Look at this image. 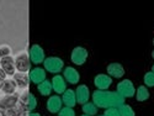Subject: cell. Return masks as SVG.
I'll use <instances>...</instances> for the list:
<instances>
[{
  "label": "cell",
  "instance_id": "18",
  "mask_svg": "<svg viewBox=\"0 0 154 116\" xmlns=\"http://www.w3.org/2000/svg\"><path fill=\"white\" fill-rule=\"evenodd\" d=\"M107 75L113 77V78H122L125 74V69L120 63H110L107 66Z\"/></svg>",
  "mask_w": 154,
  "mask_h": 116
},
{
  "label": "cell",
  "instance_id": "34",
  "mask_svg": "<svg viewBox=\"0 0 154 116\" xmlns=\"http://www.w3.org/2000/svg\"><path fill=\"white\" fill-rule=\"evenodd\" d=\"M0 116H3V115H2V112H0Z\"/></svg>",
  "mask_w": 154,
  "mask_h": 116
},
{
  "label": "cell",
  "instance_id": "35",
  "mask_svg": "<svg viewBox=\"0 0 154 116\" xmlns=\"http://www.w3.org/2000/svg\"><path fill=\"white\" fill-rule=\"evenodd\" d=\"M101 116H104V115H101Z\"/></svg>",
  "mask_w": 154,
  "mask_h": 116
},
{
  "label": "cell",
  "instance_id": "10",
  "mask_svg": "<svg viewBox=\"0 0 154 116\" xmlns=\"http://www.w3.org/2000/svg\"><path fill=\"white\" fill-rule=\"evenodd\" d=\"M46 105H47V110L51 114H58L59 110L63 108V102L59 95H52L48 98Z\"/></svg>",
  "mask_w": 154,
  "mask_h": 116
},
{
  "label": "cell",
  "instance_id": "6",
  "mask_svg": "<svg viewBox=\"0 0 154 116\" xmlns=\"http://www.w3.org/2000/svg\"><path fill=\"white\" fill-rule=\"evenodd\" d=\"M70 59L72 62L75 64V66H83V64L86 62L88 59V51L84 47H75L72 51V55H70Z\"/></svg>",
  "mask_w": 154,
  "mask_h": 116
},
{
  "label": "cell",
  "instance_id": "15",
  "mask_svg": "<svg viewBox=\"0 0 154 116\" xmlns=\"http://www.w3.org/2000/svg\"><path fill=\"white\" fill-rule=\"evenodd\" d=\"M63 78H64V80L70 83V84H76L79 82V79H80V75H79V72L76 71L75 68L67 67V68H64Z\"/></svg>",
  "mask_w": 154,
  "mask_h": 116
},
{
  "label": "cell",
  "instance_id": "5",
  "mask_svg": "<svg viewBox=\"0 0 154 116\" xmlns=\"http://www.w3.org/2000/svg\"><path fill=\"white\" fill-rule=\"evenodd\" d=\"M117 93L122 96V98H132L136 94V89L134 85L131 80L125 79L122 82H120L117 84Z\"/></svg>",
  "mask_w": 154,
  "mask_h": 116
},
{
  "label": "cell",
  "instance_id": "29",
  "mask_svg": "<svg viewBox=\"0 0 154 116\" xmlns=\"http://www.w3.org/2000/svg\"><path fill=\"white\" fill-rule=\"evenodd\" d=\"M29 116H41V115L37 112H29Z\"/></svg>",
  "mask_w": 154,
  "mask_h": 116
},
{
  "label": "cell",
  "instance_id": "20",
  "mask_svg": "<svg viewBox=\"0 0 154 116\" xmlns=\"http://www.w3.org/2000/svg\"><path fill=\"white\" fill-rule=\"evenodd\" d=\"M37 90H38V93H40L41 95L49 96L53 89H52V84H51V82H48L46 79V80H43L42 83H40V84L37 85Z\"/></svg>",
  "mask_w": 154,
  "mask_h": 116
},
{
  "label": "cell",
  "instance_id": "31",
  "mask_svg": "<svg viewBox=\"0 0 154 116\" xmlns=\"http://www.w3.org/2000/svg\"><path fill=\"white\" fill-rule=\"evenodd\" d=\"M152 72H154V64H153V67H152Z\"/></svg>",
  "mask_w": 154,
  "mask_h": 116
},
{
  "label": "cell",
  "instance_id": "26",
  "mask_svg": "<svg viewBox=\"0 0 154 116\" xmlns=\"http://www.w3.org/2000/svg\"><path fill=\"white\" fill-rule=\"evenodd\" d=\"M104 116H120L119 108H109V109H105Z\"/></svg>",
  "mask_w": 154,
  "mask_h": 116
},
{
  "label": "cell",
  "instance_id": "3",
  "mask_svg": "<svg viewBox=\"0 0 154 116\" xmlns=\"http://www.w3.org/2000/svg\"><path fill=\"white\" fill-rule=\"evenodd\" d=\"M19 102L29 112H32L37 106V100L32 93H30L27 89H23V92L19 95Z\"/></svg>",
  "mask_w": 154,
  "mask_h": 116
},
{
  "label": "cell",
  "instance_id": "22",
  "mask_svg": "<svg viewBox=\"0 0 154 116\" xmlns=\"http://www.w3.org/2000/svg\"><path fill=\"white\" fill-rule=\"evenodd\" d=\"M148 98H149V92H148L147 86H144V85L139 86L136 92V99L138 101H146Z\"/></svg>",
  "mask_w": 154,
  "mask_h": 116
},
{
  "label": "cell",
  "instance_id": "33",
  "mask_svg": "<svg viewBox=\"0 0 154 116\" xmlns=\"http://www.w3.org/2000/svg\"><path fill=\"white\" fill-rule=\"evenodd\" d=\"M82 116H88V115H82Z\"/></svg>",
  "mask_w": 154,
  "mask_h": 116
},
{
  "label": "cell",
  "instance_id": "28",
  "mask_svg": "<svg viewBox=\"0 0 154 116\" xmlns=\"http://www.w3.org/2000/svg\"><path fill=\"white\" fill-rule=\"evenodd\" d=\"M5 79H6V74L2 68H0V82H4Z\"/></svg>",
  "mask_w": 154,
  "mask_h": 116
},
{
  "label": "cell",
  "instance_id": "30",
  "mask_svg": "<svg viewBox=\"0 0 154 116\" xmlns=\"http://www.w3.org/2000/svg\"><path fill=\"white\" fill-rule=\"evenodd\" d=\"M152 57L154 58V49H153V52H152Z\"/></svg>",
  "mask_w": 154,
  "mask_h": 116
},
{
  "label": "cell",
  "instance_id": "24",
  "mask_svg": "<svg viewBox=\"0 0 154 116\" xmlns=\"http://www.w3.org/2000/svg\"><path fill=\"white\" fill-rule=\"evenodd\" d=\"M144 84L146 86H154V72H148L144 74Z\"/></svg>",
  "mask_w": 154,
  "mask_h": 116
},
{
  "label": "cell",
  "instance_id": "21",
  "mask_svg": "<svg viewBox=\"0 0 154 116\" xmlns=\"http://www.w3.org/2000/svg\"><path fill=\"white\" fill-rule=\"evenodd\" d=\"M82 109H83L84 115H88V116H94L97 112V108L95 106V104L94 102H89V101L85 102V104H83Z\"/></svg>",
  "mask_w": 154,
  "mask_h": 116
},
{
  "label": "cell",
  "instance_id": "17",
  "mask_svg": "<svg viewBox=\"0 0 154 116\" xmlns=\"http://www.w3.org/2000/svg\"><path fill=\"white\" fill-rule=\"evenodd\" d=\"M14 82L16 84V86L21 88V89H27L29 84H30V78L27 73H21V72H16L14 75Z\"/></svg>",
  "mask_w": 154,
  "mask_h": 116
},
{
  "label": "cell",
  "instance_id": "8",
  "mask_svg": "<svg viewBox=\"0 0 154 116\" xmlns=\"http://www.w3.org/2000/svg\"><path fill=\"white\" fill-rule=\"evenodd\" d=\"M19 104V95L11 94V95H4L0 99V110H9L12 109Z\"/></svg>",
  "mask_w": 154,
  "mask_h": 116
},
{
  "label": "cell",
  "instance_id": "1",
  "mask_svg": "<svg viewBox=\"0 0 154 116\" xmlns=\"http://www.w3.org/2000/svg\"><path fill=\"white\" fill-rule=\"evenodd\" d=\"M93 102L96 108L109 109V108H120L125 104V98H122L117 92L109 90H95L93 93Z\"/></svg>",
  "mask_w": 154,
  "mask_h": 116
},
{
  "label": "cell",
  "instance_id": "19",
  "mask_svg": "<svg viewBox=\"0 0 154 116\" xmlns=\"http://www.w3.org/2000/svg\"><path fill=\"white\" fill-rule=\"evenodd\" d=\"M16 84L14 82V79H10V78H6L3 84H2V92L5 94V95H11V94H15L16 92Z\"/></svg>",
  "mask_w": 154,
  "mask_h": 116
},
{
  "label": "cell",
  "instance_id": "25",
  "mask_svg": "<svg viewBox=\"0 0 154 116\" xmlns=\"http://www.w3.org/2000/svg\"><path fill=\"white\" fill-rule=\"evenodd\" d=\"M58 116H75V111L73 108H68V106H63L59 112Z\"/></svg>",
  "mask_w": 154,
  "mask_h": 116
},
{
  "label": "cell",
  "instance_id": "16",
  "mask_svg": "<svg viewBox=\"0 0 154 116\" xmlns=\"http://www.w3.org/2000/svg\"><path fill=\"white\" fill-rule=\"evenodd\" d=\"M62 102L64 106H68V108H73L76 104V98H75V92L72 89H67L60 96Z\"/></svg>",
  "mask_w": 154,
  "mask_h": 116
},
{
  "label": "cell",
  "instance_id": "13",
  "mask_svg": "<svg viewBox=\"0 0 154 116\" xmlns=\"http://www.w3.org/2000/svg\"><path fill=\"white\" fill-rule=\"evenodd\" d=\"M75 98H76V102L78 104H85V102L89 101V98H90V90L86 85H79L75 90Z\"/></svg>",
  "mask_w": 154,
  "mask_h": 116
},
{
  "label": "cell",
  "instance_id": "2",
  "mask_svg": "<svg viewBox=\"0 0 154 116\" xmlns=\"http://www.w3.org/2000/svg\"><path fill=\"white\" fill-rule=\"evenodd\" d=\"M14 63H15V69L17 72H21V73L30 72L31 61H30V57H29L27 52H20V53H17L15 56V58H14Z\"/></svg>",
  "mask_w": 154,
  "mask_h": 116
},
{
  "label": "cell",
  "instance_id": "4",
  "mask_svg": "<svg viewBox=\"0 0 154 116\" xmlns=\"http://www.w3.org/2000/svg\"><path fill=\"white\" fill-rule=\"evenodd\" d=\"M43 67H45V71L57 74L63 69L64 62L59 57H48L43 61Z\"/></svg>",
  "mask_w": 154,
  "mask_h": 116
},
{
  "label": "cell",
  "instance_id": "27",
  "mask_svg": "<svg viewBox=\"0 0 154 116\" xmlns=\"http://www.w3.org/2000/svg\"><path fill=\"white\" fill-rule=\"evenodd\" d=\"M10 52H11V49H10L9 46H2L0 47V58L10 56Z\"/></svg>",
  "mask_w": 154,
  "mask_h": 116
},
{
  "label": "cell",
  "instance_id": "12",
  "mask_svg": "<svg viewBox=\"0 0 154 116\" xmlns=\"http://www.w3.org/2000/svg\"><path fill=\"white\" fill-rule=\"evenodd\" d=\"M51 84H52V89L57 93V95L63 94L67 90V82L64 80L63 75H59V74L54 75L53 78H52V82H51Z\"/></svg>",
  "mask_w": 154,
  "mask_h": 116
},
{
  "label": "cell",
  "instance_id": "14",
  "mask_svg": "<svg viewBox=\"0 0 154 116\" xmlns=\"http://www.w3.org/2000/svg\"><path fill=\"white\" fill-rule=\"evenodd\" d=\"M29 78H30V80L32 83L38 85L40 83H42L43 80H46V71L43 68H40V67H36L33 69H30Z\"/></svg>",
  "mask_w": 154,
  "mask_h": 116
},
{
  "label": "cell",
  "instance_id": "32",
  "mask_svg": "<svg viewBox=\"0 0 154 116\" xmlns=\"http://www.w3.org/2000/svg\"><path fill=\"white\" fill-rule=\"evenodd\" d=\"M2 84H3V82H0V89H2Z\"/></svg>",
  "mask_w": 154,
  "mask_h": 116
},
{
  "label": "cell",
  "instance_id": "23",
  "mask_svg": "<svg viewBox=\"0 0 154 116\" xmlns=\"http://www.w3.org/2000/svg\"><path fill=\"white\" fill-rule=\"evenodd\" d=\"M119 112H120V116H134L133 109L130 105H126V104L119 108Z\"/></svg>",
  "mask_w": 154,
  "mask_h": 116
},
{
  "label": "cell",
  "instance_id": "11",
  "mask_svg": "<svg viewBox=\"0 0 154 116\" xmlns=\"http://www.w3.org/2000/svg\"><path fill=\"white\" fill-rule=\"evenodd\" d=\"M112 83V78L107 74H97L94 79V84L97 90H107Z\"/></svg>",
  "mask_w": 154,
  "mask_h": 116
},
{
  "label": "cell",
  "instance_id": "9",
  "mask_svg": "<svg viewBox=\"0 0 154 116\" xmlns=\"http://www.w3.org/2000/svg\"><path fill=\"white\" fill-rule=\"evenodd\" d=\"M0 68H2L6 75H14L16 73V69H15V63H14V57L11 56H6V57H3L0 58Z\"/></svg>",
  "mask_w": 154,
  "mask_h": 116
},
{
  "label": "cell",
  "instance_id": "7",
  "mask_svg": "<svg viewBox=\"0 0 154 116\" xmlns=\"http://www.w3.org/2000/svg\"><path fill=\"white\" fill-rule=\"evenodd\" d=\"M29 57L33 64H41L46 59L45 51L40 45H32L31 46L30 52H29Z\"/></svg>",
  "mask_w": 154,
  "mask_h": 116
}]
</instances>
